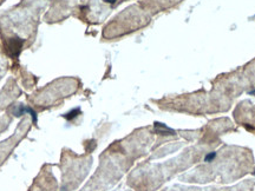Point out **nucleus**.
<instances>
[{
    "label": "nucleus",
    "mask_w": 255,
    "mask_h": 191,
    "mask_svg": "<svg viewBox=\"0 0 255 191\" xmlns=\"http://www.w3.org/2000/svg\"><path fill=\"white\" fill-rule=\"evenodd\" d=\"M23 45H24V39H20L18 37L10 38L5 44L6 53L10 55L11 58H17L20 54Z\"/></svg>",
    "instance_id": "obj_1"
},
{
    "label": "nucleus",
    "mask_w": 255,
    "mask_h": 191,
    "mask_svg": "<svg viewBox=\"0 0 255 191\" xmlns=\"http://www.w3.org/2000/svg\"><path fill=\"white\" fill-rule=\"evenodd\" d=\"M25 113H30L31 117H32V121H33V123L36 124V123H37L36 111L33 110V109H31V107H29V106L19 105L17 109H15L14 112H13V115H14L15 117H20V116H23V115H25Z\"/></svg>",
    "instance_id": "obj_2"
},
{
    "label": "nucleus",
    "mask_w": 255,
    "mask_h": 191,
    "mask_svg": "<svg viewBox=\"0 0 255 191\" xmlns=\"http://www.w3.org/2000/svg\"><path fill=\"white\" fill-rule=\"evenodd\" d=\"M155 131L157 132L158 135H164V136H168V135H175V131L173 129H170L169 126H167L163 123H155Z\"/></svg>",
    "instance_id": "obj_3"
},
{
    "label": "nucleus",
    "mask_w": 255,
    "mask_h": 191,
    "mask_svg": "<svg viewBox=\"0 0 255 191\" xmlns=\"http://www.w3.org/2000/svg\"><path fill=\"white\" fill-rule=\"evenodd\" d=\"M79 115H81V109L77 107V109H73V110H71L70 112H67L66 115H64V118H65L66 121H72V119L77 118Z\"/></svg>",
    "instance_id": "obj_4"
},
{
    "label": "nucleus",
    "mask_w": 255,
    "mask_h": 191,
    "mask_svg": "<svg viewBox=\"0 0 255 191\" xmlns=\"http://www.w3.org/2000/svg\"><path fill=\"white\" fill-rule=\"evenodd\" d=\"M215 157H216V152H210V153H208L207 156L204 157V162L209 163V162H211L213 159H214Z\"/></svg>",
    "instance_id": "obj_5"
},
{
    "label": "nucleus",
    "mask_w": 255,
    "mask_h": 191,
    "mask_svg": "<svg viewBox=\"0 0 255 191\" xmlns=\"http://www.w3.org/2000/svg\"><path fill=\"white\" fill-rule=\"evenodd\" d=\"M104 1H105V3H107V4H113L116 0H104Z\"/></svg>",
    "instance_id": "obj_6"
},
{
    "label": "nucleus",
    "mask_w": 255,
    "mask_h": 191,
    "mask_svg": "<svg viewBox=\"0 0 255 191\" xmlns=\"http://www.w3.org/2000/svg\"><path fill=\"white\" fill-rule=\"evenodd\" d=\"M249 95H250V96H255V90L250 91V92H249Z\"/></svg>",
    "instance_id": "obj_7"
},
{
    "label": "nucleus",
    "mask_w": 255,
    "mask_h": 191,
    "mask_svg": "<svg viewBox=\"0 0 255 191\" xmlns=\"http://www.w3.org/2000/svg\"><path fill=\"white\" fill-rule=\"evenodd\" d=\"M253 173H254V175H255V170H254V172H253Z\"/></svg>",
    "instance_id": "obj_8"
}]
</instances>
